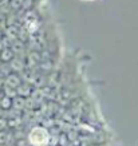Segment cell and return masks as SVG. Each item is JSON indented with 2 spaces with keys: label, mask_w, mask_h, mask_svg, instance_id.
Listing matches in <instances>:
<instances>
[{
  "label": "cell",
  "mask_w": 138,
  "mask_h": 146,
  "mask_svg": "<svg viewBox=\"0 0 138 146\" xmlns=\"http://www.w3.org/2000/svg\"><path fill=\"white\" fill-rule=\"evenodd\" d=\"M30 141L34 146H46L48 142V133L43 127H35L32 129L30 134Z\"/></svg>",
  "instance_id": "6da1fadb"
},
{
  "label": "cell",
  "mask_w": 138,
  "mask_h": 146,
  "mask_svg": "<svg viewBox=\"0 0 138 146\" xmlns=\"http://www.w3.org/2000/svg\"><path fill=\"white\" fill-rule=\"evenodd\" d=\"M86 1H91V0H86Z\"/></svg>",
  "instance_id": "7a4b0ae2"
}]
</instances>
